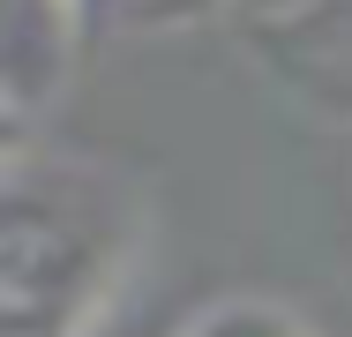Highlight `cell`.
Returning <instances> with one entry per match:
<instances>
[{
    "mask_svg": "<svg viewBox=\"0 0 352 337\" xmlns=\"http://www.w3.org/2000/svg\"><path fill=\"white\" fill-rule=\"evenodd\" d=\"M150 202L128 173L23 142L0 157V337H90L128 285Z\"/></svg>",
    "mask_w": 352,
    "mask_h": 337,
    "instance_id": "obj_1",
    "label": "cell"
},
{
    "mask_svg": "<svg viewBox=\"0 0 352 337\" xmlns=\"http://www.w3.org/2000/svg\"><path fill=\"white\" fill-rule=\"evenodd\" d=\"M82 0H0V120L8 150L38 142V120L60 105L75 67Z\"/></svg>",
    "mask_w": 352,
    "mask_h": 337,
    "instance_id": "obj_2",
    "label": "cell"
},
{
    "mask_svg": "<svg viewBox=\"0 0 352 337\" xmlns=\"http://www.w3.org/2000/svg\"><path fill=\"white\" fill-rule=\"evenodd\" d=\"M180 337H322L292 300H270V292H225L210 307H195Z\"/></svg>",
    "mask_w": 352,
    "mask_h": 337,
    "instance_id": "obj_3",
    "label": "cell"
},
{
    "mask_svg": "<svg viewBox=\"0 0 352 337\" xmlns=\"http://www.w3.org/2000/svg\"><path fill=\"white\" fill-rule=\"evenodd\" d=\"M315 8H330V15H352V0H315Z\"/></svg>",
    "mask_w": 352,
    "mask_h": 337,
    "instance_id": "obj_4",
    "label": "cell"
},
{
    "mask_svg": "<svg viewBox=\"0 0 352 337\" xmlns=\"http://www.w3.org/2000/svg\"><path fill=\"white\" fill-rule=\"evenodd\" d=\"M135 8H165V0H135Z\"/></svg>",
    "mask_w": 352,
    "mask_h": 337,
    "instance_id": "obj_5",
    "label": "cell"
}]
</instances>
